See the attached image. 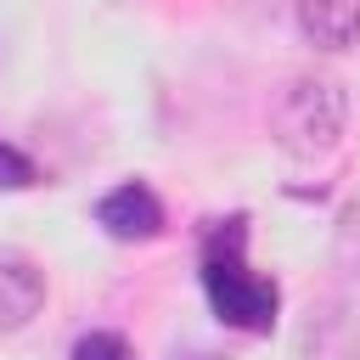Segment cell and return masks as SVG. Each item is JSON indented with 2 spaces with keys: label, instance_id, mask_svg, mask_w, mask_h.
Segmentation results:
<instances>
[{
  "label": "cell",
  "instance_id": "cell-6",
  "mask_svg": "<svg viewBox=\"0 0 360 360\" xmlns=\"http://www.w3.org/2000/svg\"><path fill=\"white\" fill-rule=\"evenodd\" d=\"M73 360H135V349H129V338H124V332L96 326V332H84V338L73 343Z\"/></svg>",
  "mask_w": 360,
  "mask_h": 360
},
{
  "label": "cell",
  "instance_id": "cell-7",
  "mask_svg": "<svg viewBox=\"0 0 360 360\" xmlns=\"http://www.w3.org/2000/svg\"><path fill=\"white\" fill-rule=\"evenodd\" d=\"M28 186H39V169H34V158H28L22 146L0 141V191H28Z\"/></svg>",
  "mask_w": 360,
  "mask_h": 360
},
{
  "label": "cell",
  "instance_id": "cell-4",
  "mask_svg": "<svg viewBox=\"0 0 360 360\" xmlns=\"http://www.w3.org/2000/svg\"><path fill=\"white\" fill-rule=\"evenodd\" d=\"M45 309V270L22 248H0V332H22Z\"/></svg>",
  "mask_w": 360,
  "mask_h": 360
},
{
  "label": "cell",
  "instance_id": "cell-5",
  "mask_svg": "<svg viewBox=\"0 0 360 360\" xmlns=\"http://www.w3.org/2000/svg\"><path fill=\"white\" fill-rule=\"evenodd\" d=\"M298 34L315 51H354L360 45V0H292Z\"/></svg>",
  "mask_w": 360,
  "mask_h": 360
},
{
  "label": "cell",
  "instance_id": "cell-3",
  "mask_svg": "<svg viewBox=\"0 0 360 360\" xmlns=\"http://www.w3.org/2000/svg\"><path fill=\"white\" fill-rule=\"evenodd\" d=\"M96 225L112 242H152L163 231V202H158V191L146 180H124L96 202Z\"/></svg>",
  "mask_w": 360,
  "mask_h": 360
},
{
  "label": "cell",
  "instance_id": "cell-2",
  "mask_svg": "<svg viewBox=\"0 0 360 360\" xmlns=\"http://www.w3.org/2000/svg\"><path fill=\"white\" fill-rule=\"evenodd\" d=\"M349 124V96L332 73H292L270 96V135L287 158H326Z\"/></svg>",
  "mask_w": 360,
  "mask_h": 360
},
{
  "label": "cell",
  "instance_id": "cell-1",
  "mask_svg": "<svg viewBox=\"0 0 360 360\" xmlns=\"http://www.w3.org/2000/svg\"><path fill=\"white\" fill-rule=\"evenodd\" d=\"M202 292H208V309L236 332L259 338V332L276 326L281 292H276L270 276H259L248 264V214L208 225V236H202Z\"/></svg>",
  "mask_w": 360,
  "mask_h": 360
}]
</instances>
